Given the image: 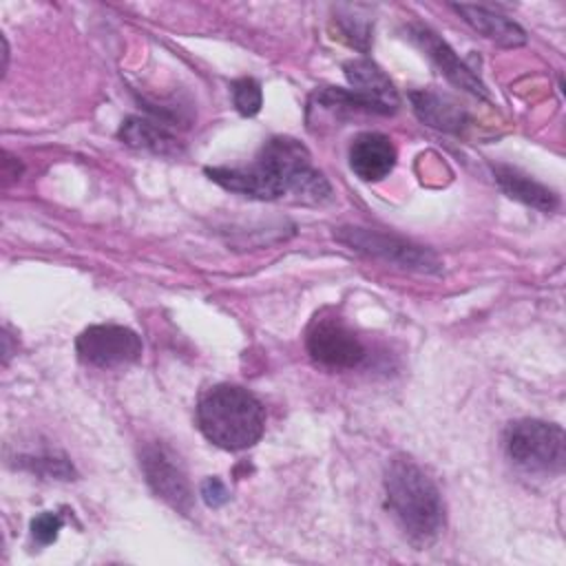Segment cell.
<instances>
[{
  "mask_svg": "<svg viewBox=\"0 0 566 566\" xmlns=\"http://www.w3.org/2000/svg\"><path fill=\"white\" fill-rule=\"evenodd\" d=\"M394 142L382 133H360L349 146V168L363 181H380L396 166Z\"/></svg>",
  "mask_w": 566,
  "mask_h": 566,
  "instance_id": "obj_11",
  "label": "cell"
},
{
  "mask_svg": "<svg viewBox=\"0 0 566 566\" xmlns=\"http://www.w3.org/2000/svg\"><path fill=\"white\" fill-rule=\"evenodd\" d=\"M117 137L122 144L135 150H146L159 157H177L184 153L181 142L170 130L139 115L126 117L117 130Z\"/></svg>",
  "mask_w": 566,
  "mask_h": 566,
  "instance_id": "obj_12",
  "label": "cell"
},
{
  "mask_svg": "<svg viewBox=\"0 0 566 566\" xmlns=\"http://www.w3.org/2000/svg\"><path fill=\"white\" fill-rule=\"evenodd\" d=\"M197 424L208 442L226 451L256 444L265 429V407L239 385H214L197 405Z\"/></svg>",
  "mask_w": 566,
  "mask_h": 566,
  "instance_id": "obj_3",
  "label": "cell"
},
{
  "mask_svg": "<svg viewBox=\"0 0 566 566\" xmlns=\"http://www.w3.org/2000/svg\"><path fill=\"white\" fill-rule=\"evenodd\" d=\"M409 38L429 55V60L440 69V73L458 88L469 91L471 95H478L482 99H489V91L482 84V80L460 60V55L427 24L413 22L407 27Z\"/></svg>",
  "mask_w": 566,
  "mask_h": 566,
  "instance_id": "obj_9",
  "label": "cell"
},
{
  "mask_svg": "<svg viewBox=\"0 0 566 566\" xmlns=\"http://www.w3.org/2000/svg\"><path fill=\"white\" fill-rule=\"evenodd\" d=\"M453 9L469 22L478 33L484 38L497 42L500 46H522L526 44V31L511 18L491 11L486 7H475V4H453Z\"/></svg>",
  "mask_w": 566,
  "mask_h": 566,
  "instance_id": "obj_14",
  "label": "cell"
},
{
  "mask_svg": "<svg viewBox=\"0 0 566 566\" xmlns=\"http://www.w3.org/2000/svg\"><path fill=\"white\" fill-rule=\"evenodd\" d=\"M64 526V517L53 511H44L31 520V537L38 546H49L57 539Z\"/></svg>",
  "mask_w": 566,
  "mask_h": 566,
  "instance_id": "obj_19",
  "label": "cell"
},
{
  "mask_svg": "<svg viewBox=\"0 0 566 566\" xmlns=\"http://www.w3.org/2000/svg\"><path fill=\"white\" fill-rule=\"evenodd\" d=\"M495 181L504 195H509L515 201H522L526 206H533L537 210L551 212L557 208V195L542 186L539 181L531 179L528 175L511 168V166H493Z\"/></svg>",
  "mask_w": 566,
  "mask_h": 566,
  "instance_id": "obj_15",
  "label": "cell"
},
{
  "mask_svg": "<svg viewBox=\"0 0 566 566\" xmlns=\"http://www.w3.org/2000/svg\"><path fill=\"white\" fill-rule=\"evenodd\" d=\"M77 358L91 367L115 369L142 358L144 345L137 332L124 325H91L75 340Z\"/></svg>",
  "mask_w": 566,
  "mask_h": 566,
  "instance_id": "obj_7",
  "label": "cell"
},
{
  "mask_svg": "<svg viewBox=\"0 0 566 566\" xmlns=\"http://www.w3.org/2000/svg\"><path fill=\"white\" fill-rule=\"evenodd\" d=\"M22 464L31 469L33 473H40L44 478H55V480H73L75 471L73 464L66 458H55V455H35V458H22Z\"/></svg>",
  "mask_w": 566,
  "mask_h": 566,
  "instance_id": "obj_17",
  "label": "cell"
},
{
  "mask_svg": "<svg viewBox=\"0 0 566 566\" xmlns=\"http://www.w3.org/2000/svg\"><path fill=\"white\" fill-rule=\"evenodd\" d=\"M409 99L418 119L431 128H438L444 133H460L469 122L464 106L449 95L422 88V91H411Z\"/></svg>",
  "mask_w": 566,
  "mask_h": 566,
  "instance_id": "obj_13",
  "label": "cell"
},
{
  "mask_svg": "<svg viewBox=\"0 0 566 566\" xmlns=\"http://www.w3.org/2000/svg\"><path fill=\"white\" fill-rule=\"evenodd\" d=\"M139 464L153 493L181 513L192 509V489L179 458L161 442H150L142 449Z\"/></svg>",
  "mask_w": 566,
  "mask_h": 566,
  "instance_id": "obj_8",
  "label": "cell"
},
{
  "mask_svg": "<svg viewBox=\"0 0 566 566\" xmlns=\"http://www.w3.org/2000/svg\"><path fill=\"white\" fill-rule=\"evenodd\" d=\"M305 349L310 358L332 371L360 367L367 349L356 332L334 314H318L305 334Z\"/></svg>",
  "mask_w": 566,
  "mask_h": 566,
  "instance_id": "obj_6",
  "label": "cell"
},
{
  "mask_svg": "<svg viewBox=\"0 0 566 566\" xmlns=\"http://www.w3.org/2000/svg\"><path fill=\"white\" fill-rule=\"evenodd\" d=\"M387 506L411 544L429 546L444 528V500L436 482L409 458L396 455L385 471Z\"/></svg>",
  "mask_w": 566,
  "mask_h": 566,
  "instance_id": "obj_2",
  "label": "cell"
},
{
  "mask_svg": "<svg viewBox=\"0 0 566 566\" xmlns=\"http://www.w3.org/2000/svg\"><path fill=\"white\" fill-rule=\"evenodd\" d=\"M506 458L526 473H562L566 460L564 429L555 422L522 418L511 422L502 436Z\"/></svg>",
  "mask_w": 566,
  "mask_h": 566,
  "instance_id": "obj_4",
  "label": "cell"
},
{
  "mask_svg": "<svg viewBox=\"0 0 566 566\" xmlns=\"http://www.w3.org/2000/svg\"><path fill=\"white\" fill-rule=\"evenodd\" d=\"M345 77L349 82V91L363 99V104L374 115H391L400 106L398 91L387 73L367 57H356L345 62Z\"/></svg>",
  "mask_w": 566,
  "mask_h": 566,
  "instance_id": "obj_10",
  "label": "cell"
},
{
  "mask_svg": "<svg viewBox=\"0 0 566 566\" xmlns=\"http://www.w3.org/2000/svg\"><path fill=\"white\" fill-rule=\"evenodd\" d=\"M336 24H338V31H340V35L352 44V46H356L358 51H367L369 49V20H365V18H358V15H352V13H347V15H343V13H338L336 15Z\"/></svg>",
  "mask_w": 566,
  "mask_h": 566,
  "instance_id": "obj_18",
  "label": "cell"
},
{
  "mask_svg": "<svg viewBox=\"0 0 566 566\" xmlns=\"http://www.w3.org/2000/svg\"><path fill=\"white\" fill-rule=\"evenodd\" d=\"M201 497H203V502L208 506L219 509V506H223L230 500V493H228L226 484L217 475H212V478H206L201 482Z\"/></svg>",
  "mask_w": 566,
  "mask_h": 566,
  "instance_id": "obj_20",
  "label": "cell"
},
{
  "mask_svg": "<svg viewBox=\"0 0 566 566\" xmlns=\"http://www.w3.org/2000/svg\"><path fill=\"white\" fill-rule=\"evenodd\" d=\"M232 102L241 115H245V117L256 115L263 104L261 84L252 77H241V80L232 82Z\"/></svg>",
  "mask_w": 566,
  "mask_h": 566,
  "instance_id": "obj_16",
  "label": "cell"
},
{
  "mask_svg": "<svg viewBox=\"0 0 566 566\" xmlns=\"http://www.w3.org/2000/svg\"><path fill=\"white\" fill-rule=\"evenodd\" d=\"M334 239L338 243L347 245L349 250H356L371 259H380V261L398 265L402 270H416V272H427V274H438L442 270V263L433 250L416 245V243H411L402 237L389 234V232L347 226V228H338L334 232Z\"/></svg>",
  "mask_w": 566,
  "mask_h": 566,
  "instance_id": "obj_5",
  "label": "cell"
},
{
  "mask_svg": "<svg viewBox=\"0 0 566 566\" xmlns=\"http://www.w3.org/2000/svg\"><path fill=\"white\" fill-rule=\"evenodd\" d=\"M206 175L230 192L263 201L294 195L301 203H323L332 195L325 175L312 166L310 150L294 137L268 139L248 168L214 166Z\"/></svg>",
  "mask_w": 566,
  "mask_h": 566,
  "instance_id": "obj_1",
  "label": "cell"
}]
</instances>
